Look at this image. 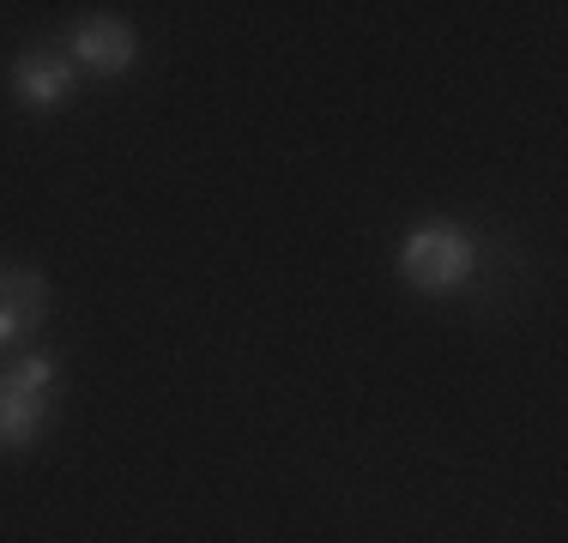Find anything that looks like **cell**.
<instances>
[{"mask_svg":"<svg viewBox=\"0 0 568 543\" xmlns=\"http://www.w3.org/2000/svg\"><path fill=\"white\" fill-rule=\"evenodd\" d=\"M67 85H73V61H61L55 49H31L12 61V91L37 109H55L67 98Z\"/></svg>","mask_w":568,"mask_h":543,"instance_id":"cell-5","label":"cell"},{"mask_svg":"<svg viewBox=\"0 0 568 543\" xmlns=\"http://www.w3.org/2000/svg\"><path fill=\"white\" fill-rule=\"evenodd\" d=\"M73 54L91 66V73H128L133 66V54H140V37H133V24H121V19H85L73 31Z\"/></svg>","mask_w":568,"mask_h":543,"instance_id":"cell-4","label":"cell"},{"mask_svg":"<svg viewBox=\"0 0 568 543\" xmlns=\"http://www.w3.org/2000/svg\"><path fill=\"white\" fill-rule=\"evenodd\" d=\"M43 315H49V278H43V272L0 266V345L31 338Z\"/></svg>","mask_w":568,"mask_h":543,"instance_id":"cell-3","label":"cell"},{"mask_svg":"<svg viewBox=\"0 0 568 543\" xmlns=\"http://www.w3.org/2000/svg\"><path fill=\"white\" fill-rule=\"evenodd\" d=\"M399 272H405V284H412V290L442 296V290H459V284L478 272V248H471V236L459 224H424V229H412V236H405Z\"/></svg>","mask_w":568,"mask_h":543,"instance_id":"cell-1","label":"cell"},{"mask_svg":"<svg viewBox=\"0 0 568 543\" xmlns=\"http://www.w3.org/2000/svg\"><path fill=\"white\" fill-rule=\"evenodd\" d=\"M49 387H55V357H19L0 375V447H31L49 423Z\"/></svg>","mask_w":568,"mask_h":543,"instance_id":"cell-2","label":"cell"}]
</instances>
